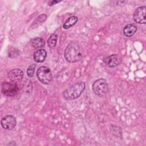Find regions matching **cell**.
<instances>
[{"label": "cell", "instance_id": "obj_5", "mask_svg": "<svg viewBox=\"0 0 146 146\" xmlns=\"http://www.w3.org/2000/svg\"><path fill=\"white\" fill-rule=\"evenodd\" d=\"M18 86L15 83L4 82L2 84V92L6 96H14L18 94Z\"/></svg>", "mask_w": 146, "mask_h": 146}, {"label": "cell", "instance_id": "obj_17", "mask_svg": "<svg viewBox=\"0 0 146 146\" xmlns=\"http://www.w3.org/2000/svg\"><path fill=\"white\" fill-rule=\"evenodd\" d=\"M35 67H36L35 64H32L28 67V68L27 70V75L29 77L31 78L34 76Z\"/></svg>", "mask_w": 146, "mask_h": 146}, {"label": "cell", "instance_id": "obj_18", "mask_svg": "<svg viewBox=\"0 0 146 146\" xmlns=\"http://www.w3.org/2000/svg\"><path fill=\"white\" fill-rule=\"evenodd\" d=\"M59 1H56V0H54V1H51L50 3V6H51V5H54V4H55V3H58V2H59Z\"/></svg>", "mask_w": 146, "mask_h": 146}, {"label": "cell", "instance_id": "obj_3", "mask_svg": "<svg viewBox=\"0 0 146 146\" xmlns=\"http://www.w3.org/2000/svg\"><path fill=\"white\" fill-rule=\"evenodd\" d=\"M92 90L95 95L99 97L105 96L108 91V86L104 79H99L95 81L92 86Z\"/></svg>", "mask_w": 146, "mask_h": 146}, {"label": "cell", "instance_id": "obj_10", "mask_svg": "<svg viewBox=\"0 0 146 146\" xmlns=\"http://www.w3.org/2000/svg\"><path fill=\"white\" fill-rule=\"evenodd\" d=\"M47 56V52L44 49L36 50L33 54V58L36 62L41 63L44 61Z\"/></svg>", "mask_w": 146, "mask_h": 146}, {"label": "cell", "instance_id": "obj_12", "mask_svg": "<svg viewBox=\"0 0 146 146\" xmlns=\"http://www.w3.org/2000/svg\"><path fill=\"white\" fill-rule=\"evenodd\" d=\"M47 16L45 14H42L41 15H39L38 17L36 18V19L34 21L33 23L30 26V29H34L35 28H37L40 25H41L47 19Z\"/></svg>", "mask_w": 146, "mask_h": 146}, {"label": "cell", "instance_id": "obj_4", "mask_svg": "<svg viewBox=\"0 0 146 146\" xmlns=\"http://www.w3.org/2000/svg\"><path fill=\"white\" fill-rule=\"evenodd\" d=\"M38 80L44 84H49L52 80V74L50 68L46 66L39 67L36 71Z\"/></svg>", "mask_w": 146, "mask_h": 146}, {"label": "cell", "instance_id": "obj_14", "mask_svg": "<svg viewBox=\"0 0 146 146\" xmlns=\"http://www.w3.org/2000/svg\"><path fill=\"white\" fill-rule=\"evenodd\" d=\"M78 20V18L76 16H72V17H70L64 22V23L63 25V28L65 29H69L70 27L74 26L77 22Z\"/></svg>", "mask_w": 146, "mask_h": 146}, {"label": "cell", "instance_id": "obj_6", "mask_svg": "<svg viewBox=\"0 0 146 146\" xmlns=\"http://www.w3.org/2000/svg\"><path fill=\"white\" fill-rule=\"evenodd\" d=\"M2 127L7 130L13 129L17 124L15 117L11 115H7L3 117L1 120Z\"/></svg>", "mask_w": 146, "mask_h": 146}, {"label": "cell", "instance_id": "obj_11", "mask_svg": "<svg viewBox=\"0 0 146 146\" xmlns=\"http://www.w3.org/2000/svg\"><path fill=\"white\" fill-rule=\"evenodd\" d=\"M137 31V27L132 23L127 25L123 29V34L127 37H131L135 34Z\"/></svg>", "mask_w": 146, "mask_h": 146}, {"label": "cell", "instance_id": "obj_15", "mask_svg": "<svg viewBox=\"0 0 146 146\" xmlns=\"http://www.w3.org/2000/svg\"><path fill=\"white\" fill-rule=\"evenodd\" d=\"M58 35L56 34H52L47 40V44L50 48H54L55 47L57 42Z\"/></svg>", "mask_w": 146, "mask_h": 146}, {"label": "cell", "instance_id": "obj_8", "mask_svg": "<svg viewBox=\"0 0 146 146\" xmlns=\"http://www.w3.org/2000/svg\"><path fill=\"white\" fill-rule=\"evenodd\" d=\"M103 61L109 67H115L121 63L122 59L118 54H112L104 59Z\"/></svg>", "mask_w": 146, "mask_h": 146}, {"label": "cell", "instance_id": "obj_13", "mask_svg": "<svg viewBox=\"0 0 146 146\" xmlns=\"http://www.w3.org/2000/svg\"><path fill=\"white\" fill-rule=\"evenodd\" d=\"M31 44L36 49H42V48L44 47L45 41L42 38L35 37L31 40Z\"/></svg>", "mask_w": 146, "mask_h": 146}, {"label": "cell", "instance_id": "obj_19", "mask_svg": "<svg viewBox=\"0 0 146 146\" xmlns=\"http://www.w3.org/2000/svg\"><path fill=\"white\" fill-rule=\"evenodd\" d=\"M9 145H16L17 144L14 141H11L10 143L8 144Z\"/></svg>", "mask_w": 146, "mask_h": 146}, {"label": "cell", "instance_id": "obj_2", "mask_svg": "<svg viewBox=\"0 0 146 146\" xmlns=\"http://www.w3.org/2000/svg\"><path fill=\"white\" fill-rule=\"evenodd\" d=\"M85 88V83L83 82H76L65 90L63 96L66 100H72L78 98Z\"/></svg>", "mask_w": 146, "mask_h": 146}, {"label": "cell", "instance_id": "obj_9", "mask_svg": "<svg viewBox=\"0 0 146 146\" xmlns=\"http://www.w3.org/2000/svg\"><path fill=\"white\" fill-rule=\"evenodd\" d=\"M23 77V72L19 68H14L8 73V78L10 80L14 83L21 82Z\"/></svg>", "mask_w": 146, "mask_h": 146}, {"label": "cell", "instance_id": "obj_7", "mask_svg": "<svg viewBox=\"0 0 146 146\" xmlns=\"http://www.w3.org/2000/svg\"><path fill=\"white\" fill-rule=\"evenodd\" d=\"M145 13L146 7L140 6L137 7L133 14V18L135 22L140 24H145Z\"/></svg>", "mask_w": 146, "mask_h": 146}, {"label": "cell", "instance_id": "obj_16", "mask_svg": "<svg viewBox=\"0 0 146 146\" xmlns=\"http://www.w3.org/2000/svg\"><path fill=\"white\" fill-rule=\"evenodd\" d=\"M19 54V51H18V49L15 48H11L9 50V53H8L9 57L11 58H15L18 56Z\"/></svg>", "mask_w": 146, "mask_h": 146}, {"label": "cell", "instance_id": "obj_1", "mask_svg": "<svg viewBox=\"0 0 146 146\" xmlns=\"http://www.w3.org/2000/svg\"><path fill=\"white\" fill-rule=\"evenodd\" d=\"M64 56L68 62L75 63L79 61L83 56V50L80 45L76 42H71L65 48Z\"/></svg>", "mask_w": 146, "mask_h": 146}]
</instances>
